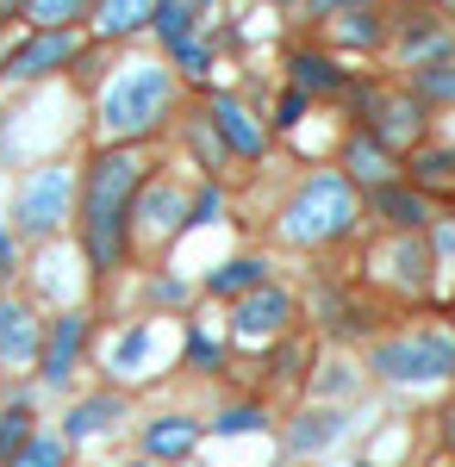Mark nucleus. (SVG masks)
Masks as SVG:
<instances>
[{"label":"nucleus","instance_id":"obj_1","mask_svg":"<svg viewBox=\"0 0 455 467\" xmlns=\"http://www.w3.org/2000/svg\"><path fill=\"white\" fill-rule=\"evenodd\" d=\"M143 181V162L132 150H106L88 169V255L94 268H112L125 255V218H132V193Z\"/></svg>","mask_w":455,"mask_h":467},{"label":"nucleus","instance_id":"obj_2","mask_svg":"<svg viewBox=\"0 0 455 467\" xmlns=\"http://www.w3.org/2000/svg\"><path fill=\"white\" fill-rule=\"evenodd\" d=\"M163 107H169V75L138 63V69H125L112 88H106L101 119H106L112 138H138V131H150V125L163 119Z\"/></svg>","mask_w":455,"mask_h":467},{"label":"nucleus","instance_id":"obj_3","mask_svg":"<svg viewBox=\"0 0 455 467\" xmlns=\"http://www.w3.org/2000/svg\"><path fill=\"white\" fill-rule=\"evenodd\" d=\"M355 224V193H350V181H337V175H318L300 200H293V237L300 244H324V237H344Z\"/></svg>","mask_w":455,"mask_h":467},{"label":"nucleus","instance_id":"obj_4","mask_svg":"<svg viewBox=\"0 0 455 467\" xmlns=\"http://www.w3.org/2000/svg\"><path fill=\"white\" fill-rule=\"evenodd\" d=\"M386 380H443L455 374V337H406V343H386L375 356Z\"/></svg>","mask_w":455,"mask_h":467},{"label":"nucleus","instance_id":"obj_5","mask_svg":"<svg viewBox=\"0 0 455 467\" xmlns=\"http://www.w3.org/2000/svg\"><path fill=\"white\" fill-rule=\"evenodd\" d=\"M69 213V169H44V175L26 181V193H19V224L32 231V237H50L57 224Z\"/></svg>","mask_w":455,"mask_h":467},{"label":"nucleus","instance_id":"obj_6","mask_svg":"<svg viewBox=\"0 0 455 467\" xmlns=\"http://www.w3.org/2000/svg\"><path fill=\"white\" fill-rule=\"evenodd\" d=\"M355 107L375 125V144H406V138H418V125H424L418 100H393L381 88H355Z\"/></svg>","mask_w":455,"mask_h":467},{"label":"nucleus","instance_id":"obj_7","mask_svg":"<svg viewBox=\"0 0 455 467\" xmlns=\"http://www.w3.org/2000/svg\"><path fill=\"white\" fill-rule=\"evenodd\" d=\"M287 318H293V299H287L280 287H256L244 306H238V337H244V343L280 337V330H287Z\"/></svg>","mask_w":455,"mask_h":467},{"label":"nucleus","instance_id":"obj_8","mask_svg":"<svg viewBox=\"0 0 455 467\" xmlns=\"http://www.w3.org/2000/svg\"><path fill=\"white\" fill-rule=\"evenodd\" d=\"M69 57H75V37H69V32H44V37H32L26 50H13L6 75H13V81H37V75L63 69Z\"/></svg>","mask_w":455,"mask_h":467},{"label":"nucleus","instance_id":"obj_9","mask_svg":"<svg viewBox=\"0 0 455 467\" xmlns=\"http://www.w3.org/2000/svg\"><path fill=\"white\" fill-rule=\"evenodd\" d=\"M37 356V318L19 299H0V361L6 368H32Z\"/></svg>","mask_w":455,"mask_h":467},{"label":"nucleus","instance_id":"obj_10","mask_svg":"<svg viewBox=\"0 0 455 467\" xmlns=\"http://www.w3.org/2000/svg\"><path fill=\"white\" fill-rule=\"evenodd\" d=\"M450 44H455V32L437 19V13H412V19H406V57H412V63H424V69L443 63Z\"/></svg>","mask_w":455,"mask_h":467},{"label":"nucleus","instance_id":"obj_11","mask_svg":"<svg viewBox=\"0 0 455 467\" xmlns=\"http://www.w3.org/2000/svg\"><path fill=\"white\" fill-rule=\"evenodd\" d=\"M81 337H88V324L75 318H57V330H50V349H44V380H69V368H75V356H81Z\"/></svg>","mask_w":455,"mask_h":467},{"label":"nucleus","instance_id":"obj_12","mask_svg":"<svg viewBox=\"0 0 455 467\" xmlns=\"http://www.w3.org/2000/svg\"><path fill=\"white\" fill-rule=\"evenodd\" d=\"M212 119H218V131H225V144L238 150V156H262V131H256V119H249L231 94H218L212 100Z\"/></svg>","mask_w":455,"mask_h":467},{"label":"nucleus","instance_id":"obj_13","mask_svg":"<svg viewBox=\"0 0 455 467\" xmlns=\"http://www.w3.org/2000/svg\"><path fill=\"white\" fill-rule=\"evenodd\" d=\"M194 442H200V424H194V418H163V424L143 431V449H150L156 462H181Z\"/></svg>","mask_w":455,"mask_h":467},{"label":"nucleus","instance_id":"obj_14","mask_svg":"<svg viewBox=\"0 0 455 467\" xmlns=\"http://www.w3.org/2000/svg\"><path fill=\"white\" fill-rule=\"evenodd\" d=\"M119 411H125L119 399H81V405L69 411V436H101V431H112V424H119Z\"/></svg>","mask_w":455,"mask_h":467},{"label":"nucleus","instance_id":"obj_15","mask_svg":"<svg viewBox=\"0 0 455 467\" xmlns=\"http://www.w3.org/2000/svg\"><path fill=\"white\" fill-rule=\"evenodd\" d=\"M375 200H381L386 224H399V231H418V224H424V193H406V187H393V181H386Z\"/></svg>","mask_w":455,"mask_h":467},{"label":"nucleus","instance_id":"obj_16","mask_svg":"<svg viewBox=\"0 0 455 467\" xmlns=\"http://www.w3.org/2000/svg\"><path fill=\"white\" fill-rule=\"evenodd\" d=\"M150 6H156V0H101V32L106 37L138 32L143 19H150Z\"/></svg>","mask_w":455,"mask_h":467},{"label":"nucleus","instance_id":"obj_17","mask_svg":"<svg viewBox=\"0 0 455 467\" xmlns=\"http://www.w3.org/2000/svg\"><path fill=\"white\" fill-rule=\"evenodd\" d=\"M293 81H300V94H337L344 88L337 63H324V57H293Z\"/></svg>","mask_w":455,"mask_h":467},{"label":"nucleus","instance_id":"obj_18","mask_svg":"<svg viewBox=\"0 0 455 467\" xmlns=\"http://www.w3.org/2000/svg\"><path fill=\"white\" fill-rule=\"evenodd\" d=\"M337 431H344V418H331V411H312V418H300V424H293V436H287V442H293V449H324V442H331Z\"/></svg>","mask_w":455,"mask_h":467},{"label":"nucleus","instance_id":"obj_19","mask_svg":"<svg viewBox=\"0 0 455 467\" xmlns=\"http://www.w3.org/2000/svg\"><path fill=\"white\" fill-rule=\"evenodd\" d=\"M150 26L169 37V44H187V26H194V19H187V0H156V6H150Z\"/></svg>","mask_w":455,"mask_h":467},{"label":"nucleus","instance_id":"obj_20","mask_svg":"<svg viewBox=\"0 0 455 467\" xmlns=\"http://www.w3.org/2000/svg\"><path fill=\"white\" fill-rule=\"evenodd\" d=\"M350 175H355V181H375V187H386V156H381V144H375V138H368V144L355 138V144H350Z\"/></svg>","mask_w":455,"mask_h":467},{"label":"nucleus","instance_id":"obj_21","mask_svg":"<svg viewBox=\"0 0 455 467\" xmlns=\"http://www.w3.org/2000/svg\"><path fill=\"white\" fill-rule=\"evenodd\" d=\"M6 467H63V436H26V449Z\"/></svg>","mask_w":455,"mask_h":467},{"label":"nucleus","instance_id":"obj_22","mask_svg":"<svg viewBox=\"0 0 455 467\" xmlns=\"http://www.w3.org/2000/svg\"><path fill=\"white\" fill-rule=\"evenodd\" d=\"M249 287H262V262H249V255L212 275V293H249Z\"/></svg>","mask_w":455,"mask_h":467},{"label":"nucleus","instance_id":"obj_23","mask_svg":"<svg viewBox=\"0 0 455 467\" xmlns=\"http://www.w3.org/2000/svg\"><path fill=\"white\" fill-rule=\"evenodd\" d=\"M26 436H32V411H26V405H13V411L0 418V462H13V455L26 449Z\"/></svg>","mask_w":455,"mask_h":467},{"label":"nucleus","instance_id":"obj_24","mask_svg":"<svg viewBox=\"0 0 455 467\" xmlns=\"http://www.w3.org/2000/svg\"><path fill=\"white\" fill-rule=\"evenodd\" d=\"M412 175H418L424 187H455V156H450V150H430V156L412 162Z\"/></svg>","mask_w":455,"mask_h":467},{"label":"nucleus","instance_id":"obj_25","mask_svg":"<svg viewBox=\"0 0 455 467\" xmlns=\"http://www.w3.org/2000/svg\"><path fill=\"white\" fill-rule=\"evenodd\" d=\"M81 6H88V0H32V19H37V26H50V32H63Z\"/></svg>","mask_w":455,"mask_h":467},{"label":"nucleus","instance_id":"obj_26","mask_svg":"<svg viewBox=\"0 0 455 467\" xmlns=\"http://www.w3.org/2000/svg\"><path fill=\"white\" fill-rule=\"evenodd\" d=\"M218 431H225V436L262 431V405H231V411H225V418H218Z\"/></svg>","mask_w":455,"mask_h":467},{"label":"nucleus","instance_id":"obj_27","mask_svg":"<svg viewBox=\"0 0 455 467\" xmlns=\"http://www.w3.org/2000/svg\"><path fill=\"white\" fill-rule=\"evenodd\" d=\"M143 349H150V330H125V337H119V349H112V368H138Z\"/></svg>","mask_w":455,"mask_h":467},{"label":"nucleus","instance_id":"obj_28","mask_svg":"<svg viewBox=\"0 0 455 467\" xmlns=\"http://www.w3.org/2000/svg\"><path fill=\"white\" fill-rule=\"evenodd\" d=\"M337 37H350V44H375V37H381V19H375V13H350V19L337 26Z\"/></svg>","mask_w":455,"mask_h":467},{"label":"nucleus","instance_id":"obj_29","mask_svg":"<svg viewBox=\"0 0 455 467\" xmlns=\"http://www.w3.org/2000/svg\"><path fill=\"white\" fill-rule=\"evenodd\" d=\"M424 94H443V100H455V63H430V69L418 75Z\"/></svg>","mask_w":455,"mask_h":467},{"label":"nucleus","instance_id":"obj_30","mask_svg":"<svg viewBox=\"0 0 455 467\" xmlns=\"http://www.w3.org/2000/svg\"><path fill=\"white\" fill-rule=\"evenodd\" d=\"M143 206L156 213V224H181V193H169V187H156V193H150Z\"/></svg>","mask_w":455,"mask_h":467},{"label":"nucleus","instance_id":"obj_31","mask_svg":"<svg viewBox=\"0 0 455 467\" xmlns=\"http://www.w3.org/2000/svg\"><path fill=\"white\" fill-rule=\"evenodd\" d=\"M187 356L200 361V368H218V343H212L206 330H194V337H187Z\"/></svg>","mask_w":455,"mask_h":467},{"label":"nucleus","instance_id":"obj_32","mask_svg":"<svg viewBox=\"0 0 455 467\" xmlns=\"http://www.w3.org/2000/svg\"><path fill=\"white\" fill-rule=\"evenodd\" d=\"M175 57H181V69H187V75H206V50H200L194 37H187V44H175Z\"/></svg>","mask_w":455,"mask_h":467},{"label":"nucleus","instance_id":"obj_33","mask_svg":"<svg viewBox=\"0 0 455 467\" xmlns=\"http://www.w3.org/2000/svg\"><path fill=\"white\" fill-rule=\"evenodd\" d=\"M218 206H225V200H218V193H200V200H194V218H187V224H212V218H218Z\"/></svg>","mask_w":455,"mask_h":467},{"label":"nucleus","instance_id":"obj_34","mask_svg":"<svg viewBox=\"0 0 455 467\" xmlns=\"http://www.w3.org/2000/svg\"><path fill=\"white\" fill-rule=\"evenodd\" d=\"M300 112H306V94H287V100H280V125H293Z\"/></svg>","mask_w":455,"mask_h":467},{"label":"nucleus","instance_id":"obj_35","mask_svg":"<svg viewBox=\"0 0 455 467\" xmlns=\"http://www.w3.org/2000/svg\"><path fill=\"white\" fill-rule=\"evenodd\" d=\"M0 268H13V237L0 231Z\"/></svg>","mask_w":455,"mask_h":467},{"label":"nucleus","instance_id":"obj_36","mask_svg":"<svg viewBox=\"0 0 455 467\" xmlns=\"http://www.w3.org/2000/svg\"><path fill=\"white\" fill-rule=\"evenodd\" d=\"M318 6H324V13H331V6H350V0H318Z\"/></svg>","mask_w":455,"mask_h":467},{"label":"nucleus","instance_id":"obj_37","mask_svg":"<svg viewBox=\"0 0 455 467\" xmlns=\"http://www.w3.org/2000/svg\"><path fill=\"white\" fill-rule=\"evenodd\" d=\"M125 467H156V462H125Z\"/></svg>","mask_w":455,"mask_h":467},{"label":"nucleus","instance_id":"obj_38","mask_svg":"<svg viewBox=\"0 0 455 467\" xmlns=\"http://www.w3.org/2000/svg\"><path fill=\"white\" fill-rule=\"evenodd\" d=\"M450 442H455V411H450Z\"/></svg>","mask_w":455,"mask_h":467}]
</instances>
